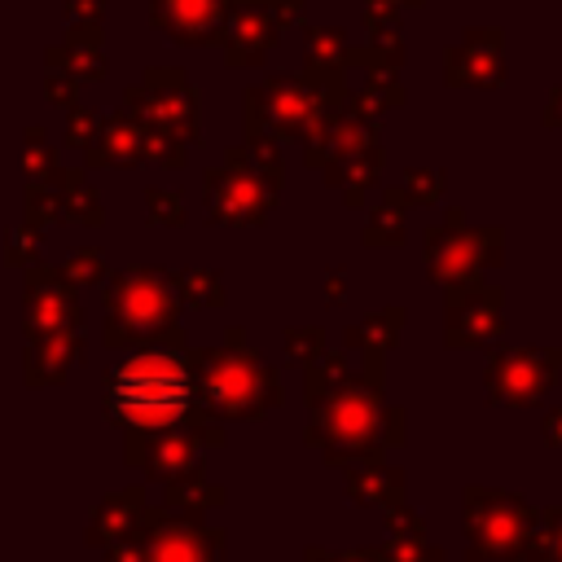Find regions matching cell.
I'll return each instance as SVG.
<instances>
[{"label": "cell", "mask_w": 562, "mask_h": 562, "mask_svg": "<svg viewBox=\"0 0 562 562\" xmlns=\"http://www.w3.org/2000/svg\"><path fill=\"white\" fill-rule=\"evenodd\" d=\"M382 360L386 356H364V364L351 369L329 395L307 404L303 443L334 470H342L347 461L386 457V448L408 443V413L400 404H386L382 395Z\"/></svg>", "instance_id": "6da1fadb"}, {"label": "cell", "mask_w": 562, "mask_h": 562, "mask_svg": "<svg viewBox=\"0 0 562 562\" xmlns=\"http://www.w3.org/2000/svg\"><path fill=\"white\" fill-rule=\"evenodd\" d=\"M105 408L114 422L132 430H171L180 422H193L202 400H198V378L189 356L140 351L123 360L105 378Z\"/></svg>", "instance_id": "7a4b0ae2"}, {"label": "cell", "mask_w": 562, "mask_h": 562, "mask_svg": "<svg viewBox=\"0 0 562 562\" xmlns=\"http://www.w3.org/2000/svg\"><path fill=\"white\" fill-rule=\"evenodd\" d=\"M193 378H198V400L215 408L220 417L233 422H259L272 408L285 404L281 373L259 360L255 347H246L241 329H228V347L215 351H193L189 356Z\"/></svg>", "instance_id": "3957f363"}, {"label": "cell", "mask_w": 562, "mask_h": 562, "mask_svg": "<svg viewBox=\"0 0 562 562\" xmlns=\"http://www.w3.org/2000/svg\"><path fill=\"white\" fill-rule=\"evenodd\" d=\"M540 514L505 487L470 483L461 492V531L465 562H531Z\"/></svg>", "instance_id": "277c9868"}, {"label": "cell", "mask_w": 562, "mask_h": 562, "mask_svg": "<svg viewBox=\"0 0 562 562\" xmlns=\"http://www.w3.org/2000/svg\"><path fill=\"white\" fill-rule=\"evenodd\" d=\"M505 263V228L501 224H479L465 228V211L448 206L443 224L426 228V281L457 285L479 277L483 268H501Z\"/></svg>", "instance_id": "5b68a950"}, {"label": "cell", "mask_w": 562, "mask_h": 562, "mask_svg": "<svg viewBox=\"0 0 562 562\" xmlns=\"http://www.w3.org/2000/svg\"><path fill=\"white\" fill-rule=\"evenodd\" d=\"M562 373V347H492L483 360V391L501 408L540 404Z\"/></svg>", "instance_id": "8992f818"}, {"label": "cell", "mask_w": 562, "mask_h": 562, "mask_svg": "<svg viewBox=\"0 0 562 562\" xmlns=\"http://www.w3.org/2000/svg\"><path fill=\"white\" fill-rule=\"evenodd\" d=\"M303 4L307 0H224L220 44L228 53V66H259L303 18Z\"/></svg>", "instance_id": "52a82bcc"}, {"label": "cell", "mask_w": 562, "mask_h": 562, "mask_svg": "<svg viewBox=\"0 0 562 562\" xmlns=\"http://www.w3.org/2000/svg\"><path fill=\"white\" fill-rule=\"evenodd\" d=\"M505 334V290L470 277L443 285V347L448 351H479Z\"/></svg>", "instance_id": "ba28073f"}, {"label": "cell", "mask_w": 562, "mask_h": 562, "mask_svg": "<svg viewBox=\"0 0 562 562\" xmlns=\"http://www.w3.org/2000/svg\"><path fill=\"white\" fill-rule=\"evenodd\" d=\"M228 162L206 171V211L220 224H259L268 220L277 193H268V184L255 176V167L246 162V149H228Z\"/></svg>", "instance_id": "9c48e42d"}, {"label": "cell", "mask_w": 562, "mask_h": 562, "mask_svg": "<svg viewBox=\"0 0 562 562\" xmlns=\"http://www.w3.org/2000/svg\"><path fill=\"white\" fill-rule=\"evenodd\" d=\"M505 26H470L457 44L443 48V83L492 92L505 83Z\"/></svg>", "instance_id": "30bf717a"}, {"label": "cell", "mask_w": 562, "mask_h": 562, "mask_svg": "<svg viewBox=\"0 0 562 562\" xmlns=\"http://www.w3.org/2000/svg\"><path fill=\"white\" fill-rule=\"evenodd\" d=\"M250 92H255V101H259V110H263V119H268L277 140H303L325 119V110H334V105H321L312 97V88L303 83V75H294V70H272Z\"/></svg>", "instance_id": "8fae6325"}, {"label": "cell", "mask_w": 562, "mask_h": 562, "mask_svg": "<svg viewBox=\"0 0 562 562\" xmlns=\"http://www.w3.org/2000/svg\"><path fill=\"white\" fill-rule=\"evenodd\" d=\"M373 140H382V136H378V123H364V119H356L347 105H334V110H325V119H321L299 145H303V162H307L312 171H325L334 158H342V154H351V149H364V145H373Z\"/></svg>", "instance_id": "7c38bea8"}, {"label": "cell", "mask_w": 562, "mask_h": 562, "mask_svg": "<svg viewBox=\"0 0 562 562\" xmlns=\"http://www.w3.org/2000/svg\"><path fill=\"white\" fill-rule=\"evenodd\" d=\"M382 167H386V149H382V140H373L364 149H351V154L334 158L321 176H325V184L342 189V206L347 211H364L369 206V193H378Z\"/></svg>", "instance_id": "4fadbf2b"}, {"label": "cell", "mask_w": 562, "mask_h": 562, "mask_svg": "<svg viewBox=\"0 0 562 562\" xmlns=\"http://www.w3.org/2000/svg\"><path fill=\"white\" fill-rule=\"evenodd\" d=\"M382 514H386L382 562H443V549L430 544V536H426V514L422 509H413L408 501H395Z\"/></svg>", "instance_id": "5bb4252c"}, {"label": "cell", "mask_w": 562, "mask_h": 562, "mask_svg": "<svg viewBox=\"0 0 562 562\" xmlns=\"http://www.w3.org/2000/svg\"><path fill=\"white\" fill-rule=\"evenodd\" d=\"M404 470L400 465H386V457H369V461H347L342 465V492L356 501V505H369V509H386L395 501H404Z\"/></svg>", "instance_id": "9a60e30c"}, {"label": "cell", "mask_w": 562, "mask_h": 562, "mask_svg": "<svg viewBox=\"0 0 562 562\" xmlns=\"http://www.w3.org/2000/svg\"><path fill=\"white\" fill-rule=\"evenodd\" d=\"M158 26L180 44H211L224 26V0H158Z\"/></svg>", "instance_id": "2e32d148"}, {"label": "cell", "mask_w": 562, "mask_h": 562, "mask_svg": "<svg viewBox=\"0 0 562 562\" xmlns=\"http://www.w3.org/2000/svg\"><path fill=\"white\" fill-rule=\"evenodd\" d=\"M241 110H246V158H250L255 176H259V180L268 184V193H281V184H285L281 140L272 136V127H268V119H263V110H259L255 92H246Z\"/></svg>", "instance_id": "e0dca14e"}, {"label": "cell", "mask_w": 562, "mask_h": 562, "mask_svg": "<svg viewBox=\"0 0 562 562\" xmlns=\"http://www.w3.org/2000/svg\"><path fill=\"white\" fill-rule=\"evenodd\" d=\"M404 101L408 97H404L400 70H391V66H369L364 79H360V88H347V97H342V105L356 119H364V123H378L386 110H400Z\"/></svg>", "instance_id": "ac0fdd59"}, {"label": "cell", "mask_w": 562, "mask_h": 562, "mask_svg": "<svg viewBox=\"0 0 562 562\" xmlns=\"http://www.w3.org/2000/svg\"><path fill=\"white\" fill-rule=\"evenodd\" d=\"M408 325V312L395 303V307H378L360 321H351L342 329V347L347 351H360V356H386L391 347H400V334Z\"/></svg>", "instance_id": "d6986e66"}, {"label": "cell", "mask_w": 562, "mask_h": 562, "mask_svg": "<svg viewBox=\"0 0 562 562\" xmlns=\"http://www.w3.org/2000/svg\"><path fill=\"white\" fill-rule=\"evenodd\" d=\"M154 562H220L224 531L220 527H162L154 540Z\"/></svg>", "instance_id": "ffe728a7"}, {"label": "cell", "mask_w": 562, "mask_h": 562, "mask_svg": "<svg viewBox=\"0 0 562 562\" xmlns=\"http://www.w3.org/2000/svg\"><path fill=\"white\" fill-rule=\"evenodd\" d=\"M378 193H382V198L369 206L360 241H364L369 250H400V246L408 241V228H404V211H408V202H404L400 189H378Z\"/></svg>", "instance_id": "44dd1931"}, {"label": "cell", "mask_w": 562, "mask_h": 562, "mask_svg": "<svg viewBox=\"0 0 562 562\" xmlns=\"http://www.w3.org/2000/svg\"><path fill=\"white\" fill-rule=\"evenodd\" d=\"M351 373V360L342 351H321L303 364V404H316L321 395H329L342 378Z\"/></svg>", "instance_id": "7402d4cb"}, {"label": "cell", "mask_w": 562, "mask_h": 562, "mask_svg": "<svg viewBox=\"0 0 562 562\" xmlns=\"http://www.w3.org/2000/svg\"><path fill=\"white\" fill-rule=\"evenodd\" d=\"M342 53H347V31L342 26L303 22V57H307V66H342Z\"/></svg>", "instance_id": "603a6c76"}, {"label": "cell", "mask_w": 562, "mask_h": 562, "mask_svg": "<svg viewBox=\"0 0 562 562\" xmlns=\"http://www.w3.org/2000/svg\"><path fill=\"white\" fill-rule=\"evenodd\" d=\"M400 13H404V9H391V4L364 0V31H369V44H378V48H391V53H404Z\"/></svg>", "instance_id": "cb8c5ba5"}, {"label": "cell", "mask_w": 562, "mask_h": 562, "mask_svg": "<svg viewBox=\"0 0 562 562\" xmlns=\"http://www.w3.org/2000/svg\"><path fill=\"white\" fill-rule=\"evenodd\" d=\"M299 75H303V83L312 88V97H316L321 105H342V97H347V88H351L342 66H303Z\"/></svg>", "instance_id": "d4e9b609"}, {"label": "cell", "mask_w": 562, "mask_h": 562, "mask_svg": "<svg viewBox=\"0 0 562 562\" xmlns=\"http://www.w3.org/2000/svg\"><path fill=\"white\" fill-rule=\"evenodd\" d=\"M536 514H540V527H536L531 562H562V505H544Z\"/></svg>", "instance_id": "484cf974"}, {"label": "cell", "mask_w": 562, "mask_h": 562, "mask_svg": "<svg viewBox=\"0 0 562 562\" xmlns=\"http://www.w3.org/2000/svg\"><path fill=\"white\" fill-rule=\"evenodd\" d=\"M400 193H404L408 206H435L439 193H443V171L439 167H408Z\"/></svg>", "instance_id": "4316f807"}, {"label": "cell", "mask_w": 562, "mask_h": 562, "mask_svg": "<svg viewBox=\"0 0 562 562\" xmlns=\"http://www.w3.org/2000/svg\"><path fill=\"white\" fill-rule=\"evenodd\" d=\"M321 351H325V329L321 325H294V329H285V360L290 364H307Z\"/></svg>", "instance_id": "83f0119b"}, {"label": "cell", "mask_w": 562, "mask_h": 562, "mask_svg": "<svg viewBox=\"0 0 562 562\" xmlns=\"http://www.w3.org/2000/svg\"><path fill=\"white\" fill-rule=\"evenodd\" d=\"M180 290H184V303H193V307H202V303L220 307V303H224L220 272H184V277H180Z\"/></svg>", "instance_id": "f1b7e54d"}, {"label": "cell", "mask_w": 562, "mask_h": 562, "mask_svg": "<svg viewBox=\"0 0 562 562\" xmlns=\"http://www.w3.org/2000/svg\"><path fill=\"white\" fill-rule=\"evenodd\" d=\"M224 501V487H211L202 479H189L180 487H171V505H220Z\"/></svg>", "instance_id": "f546056e"}, {"label": "cell", "mask_w": 562, "mask_h": 562, "mask_svg": "<svg viewBox=\"0 0 562 562\" xmlns=\"http://www.w3.org/2000/svg\"><path fill=\"white\" fill-rule=\"evenodd\" d=\"M303 562H382V549H347V553H329L321 544L303 549Z\"/></svg>", "instance_id": "4dcf8cb0"}, {"label": "cell", "mask_w": 562, "mask_h": 562, "mask_svg": "<svg viewBox=\"0 0 562 562\" xmlns=\"http://www.w3.org/2000/svg\"><path fill=\"white\" fill-rule=\"evenodd\" d=\"M325 303L329 307H342L347 303V277L334 268V272H325Z\"/></svg>", "instance_id": "1f68e13d"}, {"label": "cell", "mask_w": 562, "mask_h": 562, "mask_svg": "<svg viewBox=\"0 0 562 562\" xmlns=\"http://www.w3.org/2000/svg\"><path fill=\"white\" fill-rule=\"evenodd\" d=\"M544 443H549L553 452H562V408L544 413Z\"/></svg>", "instance_id": "d6a6232c"}, {"label": "cell", "mask_w": 562, "mask_h": 562, "mask_svg": "<svg viewBox=\"0 0 562 562\" xmlns=\"http://www.w3.org/2000/svg\"><path fill=\"white\" fill-rule=\"evenodd\" d=\"M149 206H154V215H158V220H180V202H176V198H167L162 189L154 193V202H149Z\"/></svg>", "instance_id": "836d02e7"}, {"label": "cell", "mask_w": 562, "mask_h": 562, "mask_svg": "<svg viewBox=\"0 0 562 562\" xmlns=\"http://www.w3.org/2000/svg\"><path fill=\"white\" fill-rule=\"evenodd\" d=\"M544 127H562V79H558V88L549 92V105H544Z\"/></svg>", "instance_id": "e575fe53"}, {"label": "cell", "mask_w": 562, "mask_h": 562, "mask_svg": "<svg viewBox=\"0 0 562 562\" xmlns=\"http://www.w3.org/2000/svg\"><path fill=\"white\" fill-rule=\"evenodd\" d=\"M378 4H391V9H422L426 0H378Z\"/></svg>", "instance_id": "d590c367"}]
</instances>
